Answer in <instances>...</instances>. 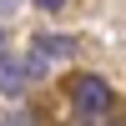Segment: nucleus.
Wrapping results in <instances>:
<instances>
[{
    "label": "nucleus",
    "instance_id": "1",
    "mask_svg": "<svg viewBox=\"0 0 126 126\" xmlns=\"http://www.w3.org/2000/svg\"><path fill=\"white\" fill-rule=\"evenodd\" d=\"M111 101H116V96H111V86L101 76H76V81H71V106H76V121L81 126H96L111 111Z\"/></svg>",
    "mask_w": 126,
    "mask_h": 126
},
{
    "label": "nucleus",
    "instance_id": "2",
    "mask_svg": "<svg viewBox=\"0 0 126 126\" xmlns=\"http://www.w3.org/2000/svg\"><path fill=\"white\" fill-rule=\"evenodd\" d=\"M25 86H30V71H25V61L5 56V61H0V96H20Z\"/></svg>",
    "mask_w": 126,
    "mask_h": 126
},
{
    "label": "nucleus",
    "instance_id": "3",
    "mask_svg": "<svg viewBox=\"0 0 126 126\" xmlns=\"http://www.w3.org/2000/svg\"><path fill=\"white\" fill-rule=\"evenodd\" d=\"M30 56H40V61H56V56H76V35H46V30H40V35L30 40Z\"/></svg>",
    "mask_w": 126,
    "mask_h": 126
},
{
    "label": "nucleus",
    "instance_id": "4",
    "mask_svg": "<svg viewBox=\"0 0 126 126\" xmlns=\"http://www.w3.org/2000/svg\"><path fill=\"white\" fill-rule=\"evenodd\" d=\"M35 5H40V10H61L66 0H35Z\"/></svg>",
    "mask_w": 126,
    "mask_h": 126
},
{
    "label": "nucleus",
    "instance_id": "5",
    "mask_svg": "<svg viewBox=\"0 0 126 126\" xmlns=\"http://www.w3.org/2000/svg\"><path fill=\"white\" fill-rule=\"evenodd\" d=\"M5 56H10V50H5V30H0V61H5Z\"/></svg>",
    "mask_w": 126,
    "mask_h": 126
},
{
    "label": "nucleus",
    "instance_id": "6",
    "mask_svg": "<svg viewBox=\"0 0 126 126\" xmlns=\"http://www.w3.org/2000/svg\"><path fill=\"white\" fill-rule=\"evenodd\" d=\"M0 10H5V15H10V10H15V0H0Z\"/></svg>",
    "mask_w": 126,
    "mask_h": 126
},
{
    "label": "nucleus",
    "instance_id": "7",
    "mask_svg": "<svg viewBox=\"0 0 126 126\" xmlns=\"http://www.w3.org/2000/svg\"><path fill=\"white\" fill-rule=\"evenodd\" d=\"M121 126H126V121H121Z\"/></svg>",
    "mask_w": 126,
    "mask_h": 126
}]
</instances>
